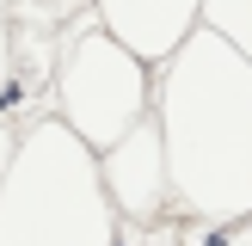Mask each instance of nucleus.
<instances>
[{
    "instance_id": "nucleus-1",
    "label": "nucleus",
    "mask_w": 252,
    "mask_h": 246,
    "mask_svg": "<svg viewBox=\"0 0 252 246\" xmlns=\"http://www.w3.org/2000/svg\"><path fill=\"white\" fill-rule=\"evenodd\" d=\"M166 197L179 215L228 228L252 215V62L197 25L154 80Z\"/></svg>"
},
{
    "instance_id": "nucleus-2",
    "label": "nucleus",
    "mask_w": 252,
    "mask_h": 246,
    "mask_svg": "<svg viewBox=\"0 0 252 246\" xmlns=\"http://www.w3.org/2000/svg\"><path fill=\"white\" fill-rule=\"evenodd\" d=\"M0 246H117V209L98 184V154L62 117L19 129L0 184Z\"/></svg>"
},
{
    "instance_id": "nucleus-3",
    "label": "nucleus",
    "mask_w": 252,
    "mask_h": 246,
    "mask_svg": "<svg viewBox=\"0 0 252 246\" xmlns=\"http://www.w3.org/2000/svg\"><path fill=\"white\" fill-rule=\"evenodd\" d=\"M154 105V74L142 56L117 43L105 25H80L56 56V117L80 135L93 154L135 129Z\"/></svg>"
},
{
    "instance_id": "nucleus-4",
    "label": "nucleus",
    "mask_w": 252,
    "mask_h": 246,
    "mask_svg": "<svg viewBox=\"0 0 252 246\" xmlns=\"http://www.w3.org/2000/svg\"><path fill=\"white\" fill-rule=\"evenodd\" d=\"M98 184H105L117 221L129 215L135 228H154V221L172 209V197H166V148H160L154 105H148V117L135 123L123 142H111L105 154H98Z\"/></svg>"
},
{
    "instance_id": "nucleus-5",
    "label": "nucleus",
    "mask_w": 252,
    "mask_h": 246,
    "mask_svg": "<svg viewBox=\"0 0 252 246\" xmlns=\"http://www.w3.org/2000/svg\"><path fill=\"white\" fill-rule=\"evenodd\" d=\"M197 6H203V0H93V19L105 25L129 56H142L148 68H160V62L197 31Z\"/></svg>"
},
{
    "instance_id": "nucleus-6",
    "label": "nucleus",
    "mask_w": 252,
    "mask_h": 246,
    "mask_svg": "<svg viewBox=\"0 0 252 246\" xmlns=\"http://www.w3.org/2000/svg\"><path fill=\"white\" fill-rule=\"evenodd\" d=\"M197 25L252 62V0H203L197 6Z\"/></svg>"
},
{
    "instance_id": "nucleus-7",
    "label": "nucleus",
    "mask_w": 252,
    "mask_h": 246,
    "mask_svg": "<svg viewBox=\"0 0 252 246\" xmlns=\"http://www.w3.org/2000/svg\"><path fill=\"white\" fill-rule=\"evenodd\" d=\"M19 105V62H12V19L0 12V117Z\"/></svg>"
},
{
    "instance_id": "nucleus-8",
    "label": "nucleus",
    "mask_w": 252,
    "mask_h": 246,
    "mask_svg": "<svg viewBox=\"0 0 252 246\" xmlns=\"http://www.w3.org/2000/svg\"><path fill=\"white\" fill-rule=\"evenodd\" d=\"M209 246H252V215L246 221H228V228H216V240Z\"/></svg>"
},
{
    "instance_id": "nucleus-9",
    "label": "nucleus",
    "mask_w": 252,
    "mask_h": 246,
    "mask_svg": "<svg viewBox=\"0 0 252 246\" xmlns=\"http://www.w3.org/2000/svg\"><path fill=\"white\" fill-rule=\"evenodd\" d=\"M12 148H19V129L0 117V184H6V166H12Z\"/></svg>"
}]
</instances>
